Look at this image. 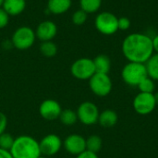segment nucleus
<instances>
[{"instance_id":"3","label":"nucleus","mask_w":158,"mask_h":158,"mask_svg":"<svg viewBox=\"0 0 158 158\" xmlns=\"http://www.w3.org/2000/svg\"><path fill=\"white\" fill-rule=\"evenodd\" d=\"M146 77H148L146 68L143 63L129 62L121 70V78L129 86L137 87L138 84Z\"/></svg>"},{"instance_id":"12","label":"nucleus","mask_w":158,"mask_h":158,"mask_svg":"<svg viewBox=\"0 0 158 158\" xmlns=\"http://www.w3.org/2000/svg\"><path fill=\"white\" fill-rule=\"evenodd\" d=\"M63 147L69 154L77 156L86 150V139L80 134H70L64 140Z\"/></svg>"},{"instance_id":"18","label":"nucleus","mask_w":158,"mask_h":158,"mask_svg":"<svg viewBox=\"0 0 158 158\" xmlns=\"http://www.w3.org/2000/svg\"><path fill=\"white\" fill-rule=\"evenodd\" d=\"M144 65L148 77L154 81H158V54H153Z\"/></svg>"},{"instance_id":"20","label":"nucleus","mask_w":158,"mask_h":158,"mask_svg":"<svg viewBox=\"0 0 158 158\" xmlns=\"http://www.w3.org/2000/svg\"><path fill=\"white\" fill-rule=\"evenodd\" d=\"M102 5V0H80L81 9L85 11L87 14L97 12Z\"/></svg>"},{"instance_id":"4","label":"nucleus","mask_w":158,"mask_h":158,"mask_svg":"<svg viewBox=\"0 0 158 158\" xmlns=\"http://www.w3.org/2000/svg\"><path fill=\"white\" fill-rule=\"evenodd\" d=\"M35 39L36 34L31 28L28 26H21L13 32L11 44L19 50H27L33 45Z\"/></svg>"},{"instance_id":"11","label":"nucleus","mask_w":158,"mask_h":158,"mask_svg":"<svg viewBox=\"0 0 158 158\" xmlns=\"http://www.w3.org/2000/svg\"><path fill=\"white\" fill-rule=\"evenodd\" d=\"M62 111L60 104L54 99H46L43 101L39 106V114L45 120L58 119Z\"/></svg>"},{"instance_id":"23","label":"nucleus","mask_w":158,"mask_h":158,"mask_svg":"<svg viewBox=\"0 0 158 158\" xmlns=\"http://www.w3.org/2000/svg\"><path fill=\"white\" fill-rule=\"evenodd\" d=\"M137 88L139 89L140 93H148V94H154L155 90H156V84H155V81L152 80L149 77H146L145 79H143L137 86Z\"/></svg>"},{"instance_id":"17","label":"nucleus","mask_w":158,"mask_h":158,"mask_svg":"<svg viewBox=\"0 0 158 158\" xmlns=\"http://www.w3.org/2000/svg\"><path fill=\"white\" fill-rule=\"evenodd\" d=\"M94 65L95 69V73L108 74L111 69L110 58L106 55H98L94 59Z\"/></svg>"},{"instance_id":"29","label":"nucleus","mask_w":158,"mask_h":158,"mask_svg":"<svg viewBox=\"0 0 158 158\" xmlns=\"http://www.w3.org/2000/svg\"><path fill=\"white\" fill-rule=\"evenodd\" d=\"M76 158H99L97 154L90 152L88 150H85L84 152H82L81 154H80L79 156H77Z\"/></svg>"},{"instance_id":"6","label":"nucleus","mask_w":158,"mask_h":158,"mask_svg":"<svg viewBox=\"0 0 158 158\" xmlns=\"http://www.w3.org/2000/svg\"><path fill=\"white\" fill-rule=\"evenodd\" d=\"M71 75L81 81H89L95 73L94 60L88 57H81L74 61L70 67Z\"/></svg>"},{"instance_id":"5","label":"nucleus","mask_w":158,"mask_h":158,"mask_svg":"<svg viewBox=\"0 0 158 158\" xmlns=\"http://www.w3.org/2000/svg\"><path fill=\"white\" fill-rule=\"evenodd\" d=\"M96 30L104 35H112L118 31V19L111 12H101L94 20Z\"/></svg>"},{"instance_id":"1","label":"nucleus","mask_w":158,"mask_h":158,"mask_svg":"<svg viewBox=\"0 0 158 158\" xmlns=\"http://www.w3.org/2000/svg\"><path fill=\"white\" fill-rule=\"evenodd\" d=\"M121 49L129 62L145 64L154 54L152 38L143 33L129 34L124 39Z\"/></svg>"},{"instance_id":"25","label":"nucleus","mask_w":158,"mask_h":158,"mask_svg":"<svg viewBox=\"0 0 158 158\" xmlns=\"http://www.w3.org/2000/svg\"><path fill=\"white\" fill-rule=\"evenodd\" d=\"M87 18H88V14L85 11H83L82 9H79L73 13L71 19L75 25L80 26V25H82L86 22Z\"/></svg>"},{"instance_id":"28","label":"nucleus","mask_w":158,"mask_h":158,"mask_svg":"<svg viewBox=\"0 0 158 158\" xmlns=\"http://www.w3.org/2000/svg\"><path fill=\"white\" fill-rule=\"evenodd\" d=\"M7 118L6 116L3 113L0 112V135L6 131V129L7 127Z\"/></svg>"},{"instance_id":"31","label":"nucleus","mask_w":158,"mask_h":158,"mask_svg":"<svg viewBox=\"0 0 158 158\" xmlns=\"http://www.w3.org/2000/svg\"><path fill=\"white\" fill-rule=\"evenodd\" d=\"M152 41H153L154 52H156V54H158V34H156V36H154L152 38Z\"/></svg>"},{"instance_id":"32","label":"nucleus","mask_w":158,"mask_h":158,"mask_svg":"<svg viewBox=\"0 0 158 158\" xmlns=\"http://www.w3.org/2000/svg\"><path fill=\"white\" fill-rule=\"evenodd\" d=\"M155 94V98H156V105H158V92L157 93H156V94Z\"/></svg>"},{"instance_id":"10","label":"nucleus","mask_w":158,"mask_h":158,"mask_svg":"<svg viewBox=\"0 0 158 158\" xmlns=\"http://www.w3.org/2000/svg\"><path fill=\"white\" fill-rule=\"evenodd\" d=\"M41 155L44 156H53L56 155L63 147V142L56 134L51 133L44 136L39 142Z\"/></svg>"},{"instance_id":"27","label":"nucleus","mask_w":158,"mask_h":158,"mask_svg":"<svg viewBox=\"0 0 158 158\" xmlns=\"http://www.w3.org/2000/svg\"><path fill=\"white\" fill-rule=\"evenodd\" d=\"M131 27V20L126 17H122L118 19V30L127 31Z\"/></svg>"},{"instance_id":"16","label":"nucleus","mask_w":158,"mask_h":158,"mask_svg":"<svg viewBox=\"0 0 158 158\" xmlns=\"http://www.w3.org/2000/svg\"><path fill=\"white\" fill-rule=\"evenodd\" d=\"M71 4V0H48L47 9L54 15H61L69 11Z\"/></svg>"},{"instance_id":"30","label":"nucleus","mask_w":158,"mask_h":158,"mask_svg":"<svg viewBox=\"0 0 158 158\" xmlns=\"http://www.w3.org/2000/svg\"><path fill=\"white\" fill-rule=\"evenodd\" d=\"M0 158H13L10 151H6L0 148Z\"/></svg>"},{"instance_id":"15","label":"nucleus","mask_w":158,"mask_h":158,"mask_svg":"<svg viewBox=\"0 0 158 158\" xmlns=\"http://www.w3.org/2000/svg\"><path fill=\"white\" fill-rule=\"evenodd\" d=\"M118 120V117L116 111L112 109H106L99 114L98 123L101 127L109 129L114 127Z\"/></svg>"},{"instance_id":"7","label":"nucleus","mask_w":158,"mask_h":158,"mask_svg":"<svg viewBox=\"0 0 158 158\" xmlns=\"http://www.w3.org/2000/svg\"><path fill=\"white\" fill-rule=\"evenodd\" d=\"M89 87L96 96L105 97L111 93L113 84L108 74L94 73L89 80Z\"/></svg>"},{"instance_id":"24","label":"nucleus","mask_w":158,"mask_h":158,"mask_svg":"<svg viewBox=\"0 0 158 158\" xmlns=\"http://www.w3.org/2000/svg\"><path fill=\"white\" fill-rule=\"evenodd\" d=\"M15 138L7 132H4L0 135V148L6 150V151H10L13 143H14Z\"/></svg>"},{"instance_id":"14","label":"nucleus","mask_w":158,"mask_h":158,"mask_svg":"<svg viewBox=\"0 0 158 158\" xmlns=\"http://www.w3.org/2000/svg\"><path fill=\"white\" fill-rule=\"evenodd\" d=\"M3 9L10 16H19L26 7V0H4Z\"/></svg>"},{"instance_id":"13","label":"nucleus","mask_w":158,"mask_h":158,"mask_svg":"<svg viewBox=\"0 0 158 158\" xmlns=\"http://www.w3.org/2000/svg\"><path fill=\"white\" fill-rule=\"evenodd\" d=\"M57 33V27L55 22L51 20H44L42 21L38 26L35 31L36 37L42 41V42H46V41H52Z\"/></svg>"},{"instance_id":"9","label":"nucleus","mask_w":158,"mask_h":158,"mask_svg":"<svg viewBox=\"0 0 158 158\" xmlns=\"http://www.w3.org/2000/svg\"><path fill=\"white\" fill-rule=\"evenodd\" d=\"M156 106L157 105L156 102L155 94L148 93H139L134 97L132 102L134 111L141 116L151 114L155 110Z\"/></svg>"},{"instance_id":"26","label":"nucleus","mask_w":158,"mask_h":158,"mask_svg":"<svg viewBox=\"0 0 158 158\" xmlns=\"http://www.w3.org/2000/svg\"><path fill=\"white\" fill-rule=\"evenodd\" d=\"M9 22V15L3 9V7H0V29L5 28L7 26Z\"/></svg>"},{"instance_id":"19","label":"nucleus","mask_w":158,"mask_h":158,"mask_svg":"<svg viewBox=\"0 0 158 158\" xmlns=\"http://www.w3.org/2000/svg\"><path fill=\"white\" fill-rule=\"evenodd\" d=\"M58 119L65 126H72L77 123L78 116L76 111L72 109H62Z\"/></svg>"},{"instance_id":"33","label":"nucleus","mask_w":158,"mask_h":158,"mask_svg":"<svg viewBox=\"0 0 158 158\" xmlns=\"http://www.w3.org/2000/svg\"><path fill=\"white\" fill-rule=\"evenodd\" d=\"M3 2H4V0H0V7L2 6V5H3Z\"/></svg>"},{"instance_id":"21","label":"nucleus","mask_w":158,"mask_h":158,"mask_svg":"<svg viewBox=\"0 0 158 158\" xmlns=\"http://www.w3.org/2000/svg\"><path fill=\"white\" fill-rule=\"evenodd\" d=\"M103 146V141L98 135H91L86 139V150L97 154Z\"/></svg>"},{"instance_id":"2","label":"nucleus","mask_w":158,"mask_h":158,"mask_svg":"<svg viewBox=\"0 0 158 158\" xmlns=\"http://www.w3.org/2000/svg\"><path fill=\"white\" fill-rule=\"evenodd\" d=\"M10 153L13 158H38L42 156L39 142L29 135L15 138Z\"/></svg>"},{"instance_id":"34","label":"nucleus","mask_w":158,"mask_h":158,"mask_svg":"<svg viewBox=\"0 0 158 158\" xmlns=\"http://www.w3.org/2000/svg\"><path fill=\"white\" fill-rule=\"evenodd\" d=\"M38 158H46L45 156H39Z\"/></svg>"},{"instance_id":"8","label":"nucleus","mask_w":158,"mask_h":158,"mask_svg":"<svg viewBox=\"0 0 158 158\" xmlns=\"http://www.w3.org/2000/svg\"><path fill=\"white\" fill-rule=\"evenodd\" d=\"M76 113L78 116V121H80L83 125L92 126L98 123L100 112L97 106L93 102L85 101L81 103L78 106Z\"/></svg>"},{"instance_id":"22","label":"nucleus","mask_w":158,"mask_h":158,"mask_svg":"<svg viewBox=\"0 0 158 158\" xmlns=\"http://www.w3.org/2000/svg\"><path fill=\"white\" fill-rule=\"evenodd\" d=\"M40 52L45 57H53L57 53V46L53 41L42 42L40 45Z\"/></svg>"}]
</instances>
